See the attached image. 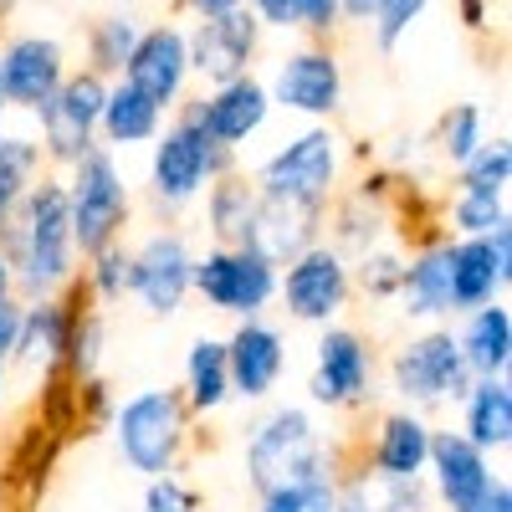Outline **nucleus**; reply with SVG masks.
Here are the masks:
<instances>
[{"instance_id":"f257e3e1","label":"nucleus","mask_w":512,"mask_h":512,"mask_svg":"<svg viewBox=\"0 0 512 512\" xmlns=\"http://www.w3.org/2000/svg\"><path fill=\"white\" fill-rule=\"evenodd\" d=\"M0 256L11 262V277L21 282L26 297H52L72 277V210H67V185L41 180L26 190L16 216L0 226Z\"/></svg>"},{"instance_id":"f03ea898","label":"nucleus","mask_w":512,"mask_h":512,"mask_svg":"<svg viewBox=\"0 0 512 512\" xmlns=\"http://www.w3.org/2000/svg\"><path fill=\"white\" fill-rule=\"evenodd\" d=\"M67 185V210H72V246L88 256L118 246V231L128 226V185H123V169L108 149H88L72 164V180Z\"/></svg>"},{"instance_id":"7ed1b4c3","label":"nucleus","mask_w":512,"mask_h":512,"mask_svg":"<svg viewBox=\"0 0 512 512\" xmlns=\"http://www.w3.org/2000/svg\"><path fill=\"white\" fill-rule=\"evenodd\" d=\"M113 431H118L123 461L134 466V472L169 477V466H175V456L185 446L190 415H185V400L175 390H144V395H134L118 410Z\"/></svg>"},{"instance_id":"20e7f679","label":"nucleus","mask_w":512,"mask_h":512,"mask_svg":"<svg viewBox=\"0 0 512 512\" xmlns=\"http://www.w3.org/2000/svg\"><path fill=\"white\" fill-rule=\"evenodd\" d=\"M226 169H236V149L210 144L185 113H180V123L159 128L154 164H149V180H154V200H159V205H185V200H195L210 180H221Z\"/></svg>"},{"instance_id":"39448f33","label":"nucleus","mask_w":512,"mask_h":512,"mask_svg":"<svg viewBox=\"0 0 512 512\" xmlns=\"http://www.w3.org/2000/svg\"><path fill=\"white\" fill-rule=\"evenodd\" d=\"M246 466H251V487H256V492L303 487L308 477L328 472V466H323V446H318V431H313V420H308L303 410H277L262 431L251 436Z\"/></svg>"},{"instance_id":"423d86ee","label":"nucleus","mask_w":512,"mask_h":512,"mask_svg":"<svg viewBox=\"0 0 512 512\" xmlns=\"http://www.w3.org/2000/svg\"><path fill=\"white\" fill-rule=\"evenodd\" d=\"M103 98H108V77L98 72H67V82L57 88L52 103H41L31 118L41 123V154L57 164H77L88 149H98V118H103Z\"/></svg>"},{"instance_id":"0eeeda50","label":"nucleus","mask_w":512,"mask_h":512,"mask_svg":"<svg viewBox=\"0 0 512 512\" xmlns=\"http://www.w3.org/2000/svg\"><path fill=\"white\" fill-rule=\"evenodd\" d=\"M190 287H200V297L216 303L221 313L256 318L277 297V262H267L251 246H216L195 262Z\"/></svg>"},{"instance_id":"6e6552de","label":"nucleus","mask_w":512,"mask_h":512,"mask_svg":"<svg viewBox=\"0 0 512 512\" xmlns=\"http://www.w3.org/2000/svg\"><path fill=\"white\" fill-rule=\"evenodd\" d=\"M333 180H338V139L328 134V128H308V134H297L292 144H282L262 164L256 190L272 195V200H292V205L323 210Z\"/></svg>"},{"instance_id":"1a4fd4ad","label":"nucleus","mask_w":512,"mask_h":512,"mask_svg":"<svg viewBox=\"0 0 512 512\" xmlns=\"http://www.w3.org/2000/svg\"><path fill=\"white\" fill-rule=\"evenodd\" d=\"M390 379H395V390L415 405L466 400V390H472V369H466V359H461V344L441 328L415 338V344H405L390 364Z\"/></svg>"},{"instance_id":"9d476101","label":"nucleus","mask_w":512,"mask_h":512,"mask_svg":"<svg viewBox=\"0 0 512 512\" xmlns=\"http://www.w3.org/2000/svg\"><path fill=\"white\" fill-rule=\"evenodd\" d=\"M256 47H262V21H256L246 6L226 11V16H210V21H195V31H185L190 72H200L210 88L246 77Z\"/></svg>"},{"instance_id":"9b49d317","label":"nucleus","mask_w":512,"mask_h":512,"mask_svg":"<svg viewBox=\"0 0 512 512\" xmlns=\"http://www.w3.org/2000/svg\"><path fill=\"white\" fill-rule=\"evenodd\" d=\"M277 292L297 323H328L349 303V262L338 246H308L287 262V277H277Z\"/></svg>"},{"instance_id":"f8f14e48","label":"nucleus","mask_w":512,"mask_h":512,"mask_svg":"<svg viewBox=\"0 0 512 512\" xmlns=\"http://www.w3.org/2000/svg\"><path fill=\"white\" fill-rule=\"evenodd\" d=\"M267 98L272 108H287V113L333 118L338 103H344V67H338L328 47H297L277 62Z\"/></svg>"},{"instance_id":"ddd939ff","label":"nucleus","mask_w":512,"mask_h":512,"mask_svg":"<svg viewBox=\"0 0 512 512\" xmlns=\"http://www.w3.org/2000/svg\"><path fill=\"white\" fill-rule=\"evenodd\" d=\"M67 82V52L52 36H16L0 47V98L6 108L36 113L41 103H52L57 88Z\"/></svg>"},{"instance_id":"4468645a","label":"nucleus","mask_w":512,"mask_h":512,"mask_svg":"<svg viewBox=\"0 0 512 512\" xmlns=\"http://www.w3.org/2000/svg\"><path fill=\"white\" fill-rule=\"evenodd\" d=\"M134 93H144L154 108H175L185 93V77H190V52H185V31L175 21H159L144 26L134 57L123 62L118 72Z\"/></svg>"},{"instance_id":"2eb2a0df","label":"nucleus","mask_w":512,"mask_h":512,"mask_svg":"<svg viewBox=\"0 0 512 512\" xmlns=\"http://www.w3.org/2000/svg\"><path fill=\"white\" fill-rule=\"evenodd\" d=\"M512 272V231L497 226L492 236H461L451 246V313H477L497 303Z\"/></svg>"},{"instance_id":"dca6fc26","label":"nucleus","mask_w":512,"mask_h":512,"mask_svg":"<svg viewBox=\"0 0 512 512\" xmlns=\"http://www.w3.org/2000/svg\"><path fill=\"white\" fill-rule=\"evenodd\" d=\"M267 113H272L267 82H256L251 72L236 77V82H221V88H210V98H200V103L185 108V118L200 128L210 144H221V149L246 144L256 128L267 123Z\"/></svg>"},{"instance_id":"f3484780","label":"nucleus","mask_w":512,"mask_h":512,"mask_svg":"<svg viewBox=\"0 0 512 512\" xmlns=\"http://www.w3.org/2000/svg\"><path fill=\"white\" fill-rule=\"evenodd\" d=\"M190 272H195V256L190 246L169 231V236H149L134 256H128V292L144 297L149 313H180L185 292H190Z\"/></svg>"},{"instance_id":"a211bd4d","label":"nucleus","mask_w":512,"mask_h":512,"mask_svg":"<svg viewBox=\"0 0 512 512\" xmlns=\"http://www.w3.org/2000/svg\"><path fill=\"white\" fill-rule=\"evenodd\" d=\"M313 400L328 410L364 405L369 400V349L354 328H328L318 344V369H313Z\"/></svg>"},{"instance_id":"6ab92c4d","label":"nucleus","mask_w":512,"mask_h":512,"mask_svg":"<svg viewBox=\"0 0 512 512\" xmlns=\"http://www.w3.org/2000/svg\"><path fill=\"white\" fill-rule=\"evenodd\" d=\"M287 364V349H282V333L256 323V318H241V328L226 338V374H231V395L241 400H262L277 374Z\"/></svg>"},{"instance_id":"aec40b11","label":"nucleus","mask_w":512,"mask_h":512,"mask_svg":"<svg viewBox=\"0 0 512 512\" xmlns=\"http://www.w3.org/2000/svg\"><path fill=\"white\" fill-rule=\"evenodd\" d=\"M318 221H323V210H313V205H292V200L262 195L256 200L246 246L282 267V262H292V256H303L308 246H318Z\"/></svg>"},{"instance_id":"412c9836","label":"nucleus","mask_w":512,"mask_h":512,"mask_svg":"<svg viewBox=\"0 0 512 512\" xmlns=\"http://www.w3.org/2000/svg\"><path fill=\"white\" fill-rule=\"evenodd\" d=\"M425 472H436V492L451 512H466L487 487H492V466L487 456L466 441L461 431H441L431 436V461H425Z\"/></svg>"},{"instance_id":"4be33fe9","label":"nucleus","mask_w":512,"mask_h":512,"mask_svg":"<svg viewBox=\"0 0 512 512\" xmlns=\"http://www.w3.org/2000/svg\"><path fill=\"white\" fill-rule=\"evenodd\" d=\"M431 425L410 410L384 415L379 425V441H374V477H390V482H420L425 461H431Z\"/></svg>"},{"instance_id":"5701e85b","label":"nucleus","mask_w":512,"mask_h":512,"mask_svg":"<svg viewBox=\"0 0 512 512\" xmlns=\"http://www.w3.org/2000/svg\"><path fill=\"white\" fill-rule=\"evenodd\" d=\"M451 246L456 241H436L415 251L405 272H400V303L410 318H446L451 313Z\"/></svg>"},{"instance_id":"b1692460","label":"nucleus","mask_w":512,"mask_h":512,"mask_svg":"<svg viewBox=\"0 0 512 512\" xmlns=\"http://www.w3.org/2000/svg\"><path fill=\"white\" fill-rule=\"evenodd\" d=\"M456 344H461V359L472 369V379H502L512 364V313L502 303L477 308Z\"/></svg>"},{"instance_id":"393cba45","label":"nucleus","mask_w":512,"mask_h":512,"mask_svg":"<svg viewBox=\"0 0 512 512\" xmlns=\"http://www.w3.org/2000/svg\"><path fill=\"white\" fill-rule=\"evenodd\" d=\"M164 128V108H154L144 93H134L128 82L118 77L108 98H103V118H98V134L113 144V149H128V144H154Z\"/></svg>"},{"instance_id":"a878e982","label":"nucleus","mask_w":512,"mask_h":512,"mask_svg":"<svg viewBox=\"0 0 512 512\" xmlns=\"http://www.w3.org/2000/svg\"><path fill=\"white\" fill-rule=\"evenodd\" d=\"M461 436L482 456L507 451V441H512V390H507V379H477L472 390H466V431Z\"/></svg>"},{"instance_id":"bb28decb","label":"nucleus","mask_w":512,"mask_h":512,"mask_svg":"<svg viewBox=\"0 0 512 512\" xmlns=\"http://www.w3.org/2000/svg\"><path fill=\"white\" fill-rule=\"evenodd\" d=\"M256 200H262V190H256V180L236 175V169H226L221 180H210V231H216L221 246H246L251 236V216H256Z\"/></svg>"},{"instance_id":"cd10ccee","label":"nucleus","mask_w":512,"mask_h":512,"mask_svg":"<svg viewBox=\"0 0 512 512\" xmlns=\"http://www.w3.org/2000/svg\"><path fill=\"white\" fill-rule=\"evenodd\" d=\"M67 333H72V308L57 303V297H41L36 308L21 313V333H16V349L26 364H57L67 354Z\"/></svg>"},{"instance_id":"c85d7f7f","label":"nucleus","mask_w":512,"mask_h":512,"mask_svg":"<svg viewBox=\"0 0 512 512\" xmlns=\"http://www.w3.org/2000/svg\"><path fill=\"white\" fill-rule=\"evenodd\" d=\"M185 390H190V410H221L231 400V374H226V344L221 338H200L185 359Z\"/></svg>"},{"instance_id":"c756f323","label":"nucleus","mask_w":512,"mask_h":512,"mask_svg":"<svg viewBox=\"0 0 512 512\" xmlns=\"http://www.w3.org/2000/svg\"><path fill=\"white\" fill-rule=\"evenodd\" d=\"M36 169H41V144L36 139L0 134V226L16 216V205L36 185Z\"/></svg>"},{"instance_id":"7c9ffc66","label":"nucleus","mask_w":512,"mask_h":512,"mask_svg":"<svg viewBox=\"0 0 512 512\" xmlns=\"http://www.w3.org/2000/svg\"><path fill=\"white\" fill-rule=\"evenodd\" d=\"M139 36H144L139 16H128V11L98 16L88 26V72H98V77L123 72V62L134 57V47H139Z\"/></svg>"},{"instance_id":"2f4dec72","label":"nucleus","mask_w":512,"mask_h":512,"mask_svg":"<svg viewBox=\"0 0 512 512\" xmlns=\"http://www.w3.org/2000/svg\"><path fill=\"white\" fill-rule=\"evenodd\" d=\"M338 512H425V497L415 482L390 477H354L338 492Z\"/></svg>"},{"instance_id":"473e14b6","label":"nucleus","mask_w":512,"mask_h":512,"mask_svg":"<svg viewBox=\"0 0 512 512\" xmlns=\"http://www.w3.org/2000/svg\"><path fill=\"white\" fill-rule=\"evenodd\" d=\"M507 180H512V149H507V139L482 144L472 159L461 164V190H472V195H507Z\"/></svg>"},{"instance_id":"72a5a7b5","label":"nucleus","mask_w":512,"mask_h":512,"mask_svg":"<svg viewBox=\"0 0 512 512\" xmlns=\"http://www.w3.org/2000/svg\"><path fill=\"white\" fill-rule=\"evenodd\" d=\"M436 144H441V154L461 169L466 159H472V154L487 144V139H482V108H477V103H456V108L441 118Z\"/></svg>"},{"instance_id":"f704fd0d","label":"nucleus","mask_w":512,"mask_h":512,"mask_svg":"<svg viewBox=\"0 0 512 512\" xmlns=\"http://www.w3.org/2000/svg\"><path fill=\"white\" fill-rule=\"evenodd\" d=\"M451 226H456L461 236H492L497 226H507V205H502V195L456 190V200H451Z\"/></svg>"},{"instance_id":"c9c22d12","label":"nucleus","mask_w":512,"mask_h":512,"mask_svg":"<svg viewBox=\"0 0 512 512\" xmlns=\"http://www.w3.org/2000/svg\"><path fill=\"white\" fill-rule=\"evenodd\" d=\"M420 11H425V0H384L379 16H374V41H379V52H395L400 41H405V31L420 21Z\"/></svg>"},{"instance_id":"e433bc0d","label":"nucleus","mask_w":512,"mask_h":512,"mask_svg":"<svg viewBox=\"0 0 512 512\" xmlns=\"http://www.w3.org/2000/svg\"><path fill=\"white\" fill-rule=\"evenodd\" d=\"M93 292L103 297V303H113V297L128 292V251L123 246H108L93 256Z\"/></svg>"},{"instance_id":"4c0bfd02","label":"nucleus","mask_w":512,"mask_h":512,"mask_svg":"<svg viewBox=\"0 0 512 512\" xmlns=\"http://www.w3.org/2000/svg\"><path fill=\"white\" fill-rule=\"evenodd\" d=\"M400 272H405V262L400 256H384V251H364V262H359V282H364L369 297L400 292Z\"/></svg>"},{"instance_id":"58836bf2","label":"nucleus","mask_w":512,"mask_h":512,"mask_svg":"<svg viewBox=\"0 0 512 512\" xmlns=\"http://www.w3.org/2000/svg\"><path fill=\"white\" fill-rule=\"evenodd\" d=\"M200 497L175 482V477H149V492H144V512H195Z\"/></svg>"},{"instance_id":"ea45409f","label":"nucleus","mask_w":512,"mask_h":512,"mask_svg":"<svg viewBox=\"0 0 512 512\" xmlns=\"http://www.w3.org/2000/svg\"><path fill=\"white\" fill-rule=\"evenodd\" d=\"M297 26L313 36H328L338 26V0H297Z\"/></svg>"},{"instance_id":"a19ab883","label":"nucleus","mask_w":512,"mask_h":512,"mask_svg":"<svg viewBox=\"0 0 512 512\" xmlns=\"http://www.w3.org/2000/svg\"><path fill=\"white\" fill-rule=\"evenodd\" d=\"M21 303L16 297H6V303H0V364L11 359V349H16V333H21Z\"/></svg>"},{"instance_id":"79ce46f5","label":"nucleus","mask_w":512,"mask_h":512,"mask_svg":"<svg viewBox=\"0 0 512 512\" xmlns=\"http://www.w3.org/2000/svg\"><path fill=\"white\" fill-rule=\"evenodd\" d=\"M384 0H338V21H354V26H374Z\"/></svg>"},{"instance_id":"37998d69","label":"nucleus","mask_w":512,"mask_h":512,"mask_svg":"<svg viewBox=\"0 0 512 512\" xmlns=\"http://www.w3.org/2000/svg\"><path fill=\"white\" fill-rule=\"evenodd\" d=\"M466 512H512V487H507V482H492Z\"/></svg>"},{"instance_id":"c03bdc74","label":"nucleus","mask_w":512,"mask_h":512,"mask_svg":"<svg viewBox=\"0 0 512 512\" xmlns=\"http://www.w3.org/2000/svg\"><path fill=\"white\" fill-rule=\"evenodd\" d=\"M262 512H303V492L297 487H272V492H262Z\"/></svg>"},{"instance_id":"a18cd8bd","label":"nucleus","mask_w":512,"mask_h":512,"mask_svg":"<svg viewBox=\"0 0 512 512\" xmlns=\"http://www.w3.org/2000/svg\"><path fill=\"white\" fill-rule=\"evenodd\" d=\"M456 11H461V26L466 31H487V21H492L487 0H456Z\"/></svg>"},{"instance_id":"49530a36","label":"nucleus","mask_w":512,"mask_h":512,"mask_svg":"<svg viewBox=\"0 0 512 512\" xmlns=\"http://www.w3.org/2000/svg\"><path fill=\"white\" fill-rule=\"evenodd\" d=\"M185 11H195L200 21H210V16H226V11H241L246 0H180Z\"/></svg>"},{"instance_id":"de8ad7c7","label":"nucleus","mask_w":512,"mask_h":512,"mask_svg":"<svg viewBox=\"0 0 512 512\" xmlns=\"http://www.w3.org/2000/svg\"><path fill=\"white\" fill-rule=\"evenodd\" d=\"M11 287H16V277H11V262H6V256H0V303H6V297H11Z\"/></svg>"},{"instance_id":"09e8293b","label":"nucleus","mask_w":512,"mask_h":512,"mask_svg":"<svg viewBox=\"0 0 512 512\" xmlns=\"http://www.w3.org/2000/svg\"><path fill=\"white\" fill-rule=\"evenodd\" d=\"M0 134H6V98H0Z\"/></svg>"},{"instance_id":"8fccbe9b","label":"nucleus","mask_w":512,"mask_h":512,"mask_svg":"<svg viewBox=\"0 0 512 512\" xmlns=\"http://www.w3.org/2000/svg\"><path fill=\"white\" fill-rule=\"evenodd\" d=\"M11 6H16V0H0V16H11Z\"/></svg>"},{"instance_id":"3c124183","label":"nucleus","mask_w":512,"mask_h":512,"mask_svg":"<svg viewBox=\"0 0 512 512\" xmlns=\"http://www.w3.org/2000/svg\"><path fill=\"white\" fill-rule=\"evenodd\" d=\"M0 390H6V364H0Z\"/></svg>"}]
</instances>
